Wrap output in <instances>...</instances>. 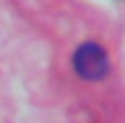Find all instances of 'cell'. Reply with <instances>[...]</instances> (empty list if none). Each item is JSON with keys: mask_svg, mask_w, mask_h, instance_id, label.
Masks as SVG:
<instances>
[{"mask_svg": "<svg viewBox=\"0 0 125 123\" xmlns=\"http://www.w3.org/2000/svg\"><path fill=\"white\" fill-rule=\"evenodd\" d=\"M74 69L84 80H102L110 72V62H107V51L94 41H87L77 49L74 54Z\"/></svg>", "mask_w": 125, "mask_h": 123, "instance_id": "obj_1", "label": "cell"}]
</instances>
